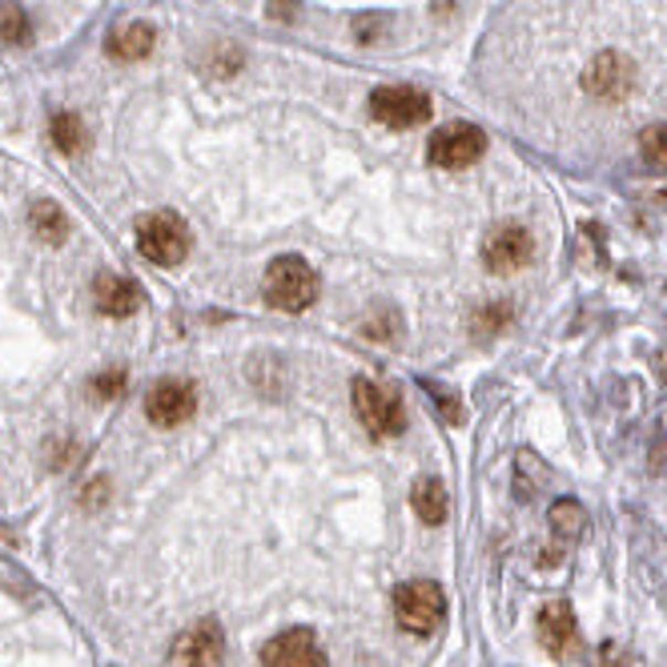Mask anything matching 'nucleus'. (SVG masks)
I'll return each mask as SVG.
<instances>
[{
    "mask_svg": "<svg viewBox=\"0 0 667 667\" xmlns=\"http://www.w3.org/2000/svg\"><path fill=\"white\" fill-rule=\"evenodd\" d=\"M0 41L4 45H29L33 41V24L21 4H0Z\"/></svg>",
    "mask_w": 667,
    "mask_h": 667,
    "instance_id": "6ab92c4d",
    "label": "nucleus"
},
{
    "mask_svg": "<svg viewBox=\"0 0 667 667\" xmlns=\"http://www.w3.org/2000/svg\"><path fill=\"white\" fill-rule=\"evenodd\" d=\"M394 615H399L402 632H411V635L438 632V623L446 620L443 587H438V583H426V579H414V583L394 591Z\"/></svg>",
    "mask_w": 667,
    "mask_h": 667,
    "instance_id": "7ed1b4c3",
    "label": "nucleus"
},
{
    "mask_svg": "<svg viewBox=\"0 0 667 667\" xmlns=\"http://www.w3.org/2000/svg\"><path fill=\"white\" fill-rule=\"evenodd\" d=\"M53 141L61 153H81V149H85L89 134H85L77 113H53Z\"/></svg>",
    "mask_w": 667,
    "mask_h": 667,
    "instance_id": "a211bd4d",
    "label": "nucleus"
},
{
    "mask_svg": "<svg viewBox=\"0 0 667 667\" xmlns=\"http://www.w3.org/2000/svg\"><path fill=\"white\" fill-rule=\"evenodd\" d=\"M93 298H97V310L109 314V318H129V314L141 306V286L134 278H121V274H100L93 282Z\"/></svg>",
    "mask_w": 667,
    "mask_h": 667,
    "instance_id": "ddd939ff",
    "label": "nucleus"
},
{
    "mask_svg": "<svg viewBox=\"0 0 667 667\" xmlns=\"http://www.w3.org/2000/svg\"><path fill=\"white\" fill-rule=\"evenodd\" d=\"M318 289H322V282H318V274L310 269V262H301L298 254L274 257L266 278H262V294H266L269 306L282 314L310 310L314 301H318Z\"/></svg>",
    "mask_w": 667,
    "mask_h": 667,
    "instance_id": "f257e3e1",
    "label": "nucleus"
},
{
    "mask_svg": "<svg viewBox=\"0 0 667 667\" xmlns=\"http://www.w3.org/2000/svg\"><path fill=\"white\" fill-rule=\"evenodd\" d=\"M434 394H438V406H443L446 423H463V406L455 402V394H446V390H434Z\"/></svg>",
    "mask_w": 667,
    "mask_h": 667,
    "instance_id": "4be33fe9",
    "label": "nucleus"
},
{
    "mask_svg": "<svg viewBox=\"0 0 667 667\" xmlns=\"http://www.w3.org/2000/svg\"><path fill=\"white\" fill-rule=\"evenodd\" d=\"M411 502H414V515L423 519L426 527H438L451 511V502H446V487L438 478H419L411 490Z\"/></svg>",
    "mask_w": 667,
    "mask_h": 667,
    "instance_id": "2eb2a0df",
    "label": "nucleus"
},
{
    "mask_svg": "<svg viewBox=\"0 0 667 667\" xmlns=\"http://www.w3.org/2000/svg\"><path fill=\"white\" fill-rule=\"evenodd\" d=\"M483 153H487V134L470 121L443 125V129L431 137V145H426V157H431V166L438 169H467L475 166Z\"/></svg>",
    "mask_w": 667,
    "mask_h": 667,
    "instance_id": "423d86ee",
    "label": "nucleus"
},
{
    "mask_svg": "<svg viewBox=\"0 0 667 667\" xmlns=\"http://www.w3.org/2000/svg\"><path fill=\"white\" fill-rule=\"evenodd\" d=\"M534 257V237L527 225L519 222H502L490 230V237L483 242V262H487L490 274H515L523 269Z\"/></svg>",
    "mask_w": 667,
    "mask_h": 667,
    "instance_id": "0eeeda50",
    "label": "nucleus"
},
{
    "mask_svg": "<svg viewBox=\"0 0 667 667\" xmlns=\"http://www.w3.org/2000/svg\"><path fill=\"white\" fill-rule=\"evenodd\" d=\"M639 153H644L647 166L667 169V125H647L639 134Z\"/></svg>",
    "mask_w": 667,
    "mask_h": 667,
    "instance_id": "aec40b11",
    "label": "nucleus"
},
{
    "mask_svg": "<svg viewBox=\"0 0 667 667\" xmlns=\"http://www.w3.org/2000/svg\"><path fill=\"white\" fill-rule=\"evenodd\" d=\"M29 225H33V234L49 245H61L73 230L68 222V213L56 205V201H33V210H29Z\"/></svg>",
    "mask_w": 667,
    "mask_h": 667,
    "instance_id": "dca6fc26",
    "label": "nucleus"
},
{
    "mask_svg": "<svg viewBox=\"0 0 667 667\" xmlns=\"http://www.w3.org/2000/svg\"><path fill=\"white\" fill-rule=\"evenodd\" d=\"M193 411H198V390H193L190 382H181V379L157 382V387L149 390V399H145V414H149V423H153V426L190 423Z\"/></svg>",
    "mask_w": 667,
    "mask_h": 667,
    "instance_id": "9d476101",
    "label": "nucleus"
},
{
    "mask_svg": "<svg viewBox=\"0 0 667 667\" xmlns=\"http://www.w3.org/2000/svg\"><path fill=\"white\" fill-rule=\"evenodd\" d=\"M534 632H539V647H543L551 659L571 656L579 644V623H575V612H571V603L568 600L543 603V612L534 620Z\"/></svg>",
    "mask_w": 667,
    "mask_h": 667,
    "instance_id": "9b49d317",
    "label": "nucleus"
},
{
    "mask_svg": "<svg viewBox=\"0 0 667 667\" xmlns=\"http://www.w3.org/2000/svg\"><path fill=\"white\" fill-rule=\"evenodd\" d=\"M431 93L414 89V85H379L370 93V113L390 129H414V125L431 121Z\"/></svg>",
    "mask_w": 667,
    "mask_h": 667,
    "instance_id": "39448f33",
    "label": "nucleus"
},
{
    "mask_svg": "<svg viewBox=\"0 0 667 667\" xmlns=\"http://www.w3.org/2000/svg\"><path fill=\"white\" fill-rule=\"evenodd\" d=\"M137 250L153 266H178L190 254V225L173 213H149L137 225Z\"/></svg>",
    "mask_w": 667,
    "mask_h": 667,
    "instance_id": "f03ea898",
    "label": "nucleus"
},
{
    "mask_svg": "<svg viewBox=\"0 0 667 667\" xmlns=\"http://www.w3.org/2000/svg\"><path fill=\"white\" fill-rule=\"evenodd\" d=\"M350 394H354V414L362 419V426H367L374 438H399L402 426H406L399 394H390V390H382L379 382H370V379H354Z\"/></svg>",
    "mask_w": 667,
    "mask_h": 667,
    "instance_id": "20e7f679",
    "label": "nucleus"
},
{
    "mask_svg": "<svg viewBox=\"0 0 667 667\" xmlns=\"http://www.w3.org/2000/svg\"><path fill=\"white\" fill-rule=\"evenodd\" d=\"M157 45V33L153 24H125V29H117V33L109 36V53L117 56V61H141V56H149Z\"/></svg>",
    "mask_w": 667,
    "mask_h": 667,
    "instance_id": "4468645a",
    "label": "nucleus"
},
{
    "mask_svg": "<svg viewBox=\"0 0 667 667\" xmlns=\"http://www.w3.org/2000/svg\"><path fill=\"white\" fill-rule=\"evenodd\" d=\"M583 527H587V511H583L575 499H559L555 507H551V531L563 534L568 543H575L579 534H583Z\"/></svg>",
    "mask_w": 667,
    "mask_h": 667,
    "instance_id": "f3484780",
    "label": "nucleus"
},
{
    "mask_svg": "<svg viewBox=\"0 0 667 667\" xmlns=\"http://www.w3.org/2000/svg\"><path fill=\"white\" fill-rule=\"evenodd\" d=\"M262 667H326V652L310 627H289L262 647Z\"/></svg>",
    "mask_w": 667,
    "mask_h": 667,
    "instance_id": "1a4fd4ad",
    "label": "nucleus"
},
{
    "mask_svg": "<svg viewBox=\"0 0 667 667\" xmlns=\"http://www.w3.org/2000/svg\"><path fill=\"white\" fill-rule=\"evenodd\" d=\"M587 93L600 100H620L632 93V61L620 53H603L587 68Z\"/></svg>",
    "mask_w": 667,
    "mask_h": 667,
    "instance_id": "f8f14e48",
    "label": "nucleus"
},
{
    "mask_svg": "<svg viewBox=\"0 0 667 667\" xmlns=\"http://www.w3.org/2000/svg\"><path fill=\"white\" fill-rule=\"evenodd\" d=\"M125 390V370H113V374H100L97 382H93V394L97 399H117Z\"/></svg>",
    "mask_w": 667,
    "mask_h": 667,
    "instance_id": "412c9836",
    "label": "nucleus"
},
{
    "mask_svg": "<svg viewBox=\"0 0 667 667\" xmlns=\"http://www.w3.org/2000/svg\"><path fill=\"white\" fill-rule=\"evenodd\" d=\"M173 656L181 667H225V632L218 620H201L178 635Z\"/></svg>",
    "mask_w": 667,
    "mask_h": 667,
    "instance_id": "6e6552de",
    "label": "nucleus"
}]
</instances>
